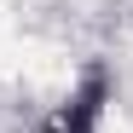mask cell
<instances>
[{"label":"cell","instance_id":"6da1fadb","mask_svg":"<svg viewBox=\"0 0 133 133\" xmlns=\"http://www.w3.org/2000/svg\"><path fill=\"white\" fill-rule=\"evenodd\" d=\"M104 93H110V87H104V75L93 70V75H87V87H81V93H75V98L64 104L52 122H46V133H98V110H104Z\"/></svg>","mask_w":133,"mask_h":133}]
</instances>
